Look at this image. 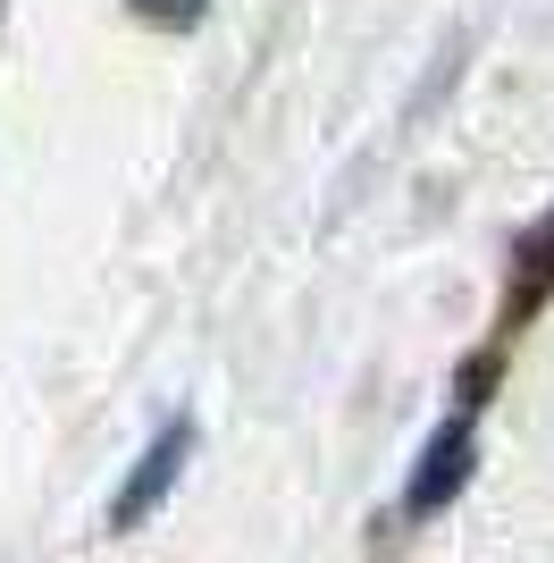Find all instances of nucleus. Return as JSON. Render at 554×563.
Returning <instances> with one entry per match:
<instances>
[{
	"instance_id": "f257e3e1",
	"label": "nucleus",
	"mask_w": 554,
	"mask_h": 563,
	"mask_svg": "<svg viewBox=\"0 0 554 563\" xmlns=\"http://www.w3.org/2000/svg\"><path fill=\"white\" fill-rule=\"evenodd\" d=\"M479 378H487V362L479 371H470V387H462V404H454V421L437 429V438H429V446H420V463H412V488H403V514H437L445 496L462 488V479H470V438H479Z\"/></svg>"
},
{
	"instance_id": "20e7f679",
	"label": "nucleus",
	"mask_w": 554,
	"mask_h": 563,
	"mask_svg": "<svg viewBox=\"0 0 554 563\" xmlns=\"http://www.w3.org/2000/svg\"><path fill=\"white\" fill-rule=\"evenodd\" d=\"M126 9H135L143 25H202L210 0H126Z\"/></svg>"
},
{
	"instance_id": "f03ea898",
	"label": "nucleus",
	"mask_w": 554,
	"mask_h": 563,
	"mask_svg": "<svg viewBox=\"0 0 554 563\" xmlns=\"http://www.w3.org/2000/svg\"><path fill=\"white\" fill-rule=\"evenodd\" d=\"M185 454H193V421H160L152 429V446L135 454V471H126V488L110 496V530H143V521L168 505V488L185 479Z\"/></svg>"
},
{
	"instance_id": "7ed1b4c3",
	"label": "nucleus",
	"mask_w": 554,
	"mask_h": 563,
	"mask_svg": "<svg viewBox=\"0 0 554 563\" xmlns=\"http://www.w3.org/2000/svg\"><path fill=\"white\" fill-rule=\"evenodd\" d=\"M512 269H521V295H512V311H505V336H512V329H521V320H530V311L554 295V211L538 219L521 244H512Z\"/></svg>"
}]
</instances>
